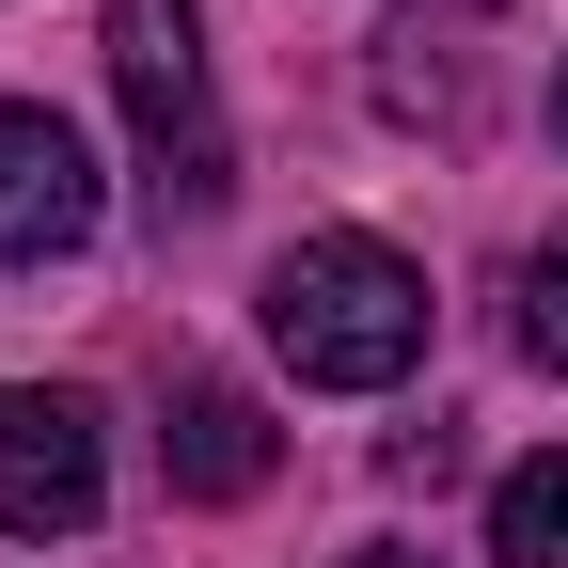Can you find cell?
I'll return each instance as SVG.
<instances>
[{
  "instance_id": "52a82bcc",
  "label": "cell",
  "mask_w": 568,
  "mask_h": 568,
  "mask_svg": "<svg viewBox=\"0 0 568 568\" xmlns=\"http://www.w3.org/2000/svg\"><path fill=\"white\" fill-rule=\"evenodd\" d=\"M521 364H552V379H568V222L521 253Z\"/></svg>"
},
{
  "instance_id": "30bf717a",
  "label": "cell",
  "mask_w": 568,
  "mask_h": 568,
  "mask_svg": "<svg viewBox=\"0 0 568 568\" xmlns=\"http://www.w3.org/2000/svg\"><path fill=\"white\" fill-rule=\"evenodd\" d=\"M474 17H489V0H474Z\"/></svg>"
},
{
  "instance_id": "8992f818",
  "label": "cell",
  "mask_w": 568,
  "mask_h": 568,
  "mask_svg": "<svg viewBox=\"0 0 568 568\" xmlns=\"http://www.w3.org/2000/svg\"><path fill=\"white\" fill-rule=\"evenodd\" d=\"M489 568H568V443L489 489Z\"/></svg>"
},
{
  "instance_id": "5b68a950",
  "label": "cell",
  "mask_w": 568,
  "mask_h": 568,
  "mask_svg": "<svg viewBox=\"0 0 568 568\" xmlns=\"http://www.w3.org/2000/svg\"><path fill=\"white\" fill-rule=\"evenodd\" d=\"M268 458H284V443H268V410H253L237 379H190L174 426H159V474L190 489V506H237V489H268Z\"/></svg>"
},
{
  "instance_id": "277c9868",
  "label": "cell",
  "mask_w": 568,
  "mask_h": 568,
  "mask_svg": "<svg viewBox=\"0 0 568 568\" xmlns=\"http://www.w3.org/2000/svg\"><path fill=\"white\" fill-rule=\"evenodd\" d=\"M111 80H126L142 142H159V174L205 159V17L190 0H111Z\"/></svg>"
},
{
  "instance_id": "6da1fadb",
  "label": "cell",
  "mask_w": 568,
  "mask_h": 568,
  "mask_svg": "<svg viewBox=\"0 0 568 568\" xmlns=\"http://www.w3.org/2000/svg\"><path fill=\"white\" fill-rule=\"evenodd\" d=\"M268 347L316 395H395L426 364V268L395 237H301L268 268Z\"/></svg>"
},
{
  "instance_id": "3957f363",
  "label": "cell",
  "mask_w": 568,
  "mask_h": 568,
  "mask_svg": "<svg viewBox=\"0 0 568 568\" xmlns=\"http://www.w3.org/2000/svg\"><path fill=\"white\" fill-rule=\"evenodd\" d=\"M95 237V159H80V126L32 111V95H0V268H48V253H80Z\"/></svg>"
},
{
  "instance_id": "ba28073f",
  "label": "cell",
  "mask_w": 568,
  "mask_h": 568,
  "mask_svg": "<svg viewBox=\"0 0 568 568\" xmlns=\"http://www.w3.org/2000/svg\"><path fill=\"white\" fill-rule=\"evenodd\" d=\"M552 142H568V48H552Z\"/></svg>"
},
{
  "instance_id": "7a4b0ae2",
  "label": "cell",
  "mask_w": 568,
  "mask_h": 568,
  "mask_svg": "<svg viewBox=\"0 0 568 568\" xmlns=\"http://www.w3.org/2000/svg\"><path fill=\"white\" fill-rule=\"evenodd\" d=\"M95 521V410L0 379V537H80Z\"/></svg>"
},
{
  "instance_id": "9c48e42d",
  "label": "cell",
  "mask_w": 568,
  "mask_h": 568,
  "mask_svg": "<svg viewBox=\"0 0 568 568\" xmlns=\"http://www.w3.org/2000/svg\"><path fill=\"white\" fill-rule=\"evenodd\" d=\"M347 568H426V552H347Z\"/></svg>"
}]
</instances>
